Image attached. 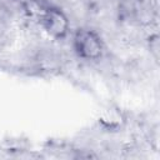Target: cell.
<instances>
[{"label": "cell", "mask_w": 160, "mask_h": 160, "mask_svg": "<svg viewBox=\"0 0 160 160\" xmlns=\"http://www.w3.org/2000/svg\"><path fill=\"white\" fill-rule=\"evenodd\" d=\"M72 45L75 52L85 60H98L104 51L100 36L90 29H79L74 35Z\"/></svg>", "instance_id": "obj_1"}, {"label": "cell", "mask_w": 160, "mask_h": 160, "mask_svg": "<svg viewBox=\"0 0 160 160\" xmlns=\"http://www.w3.org/2000/svg\"><path fill=\"white\" fill-rule=\"evenodd\" d=\"M40 24L45 31L55 39H62L69 31V20L66 15L60 9L54 6H49L46 9L40 19Z\"/></svg>", "instance_id": "obj_2"}]
</instances>
